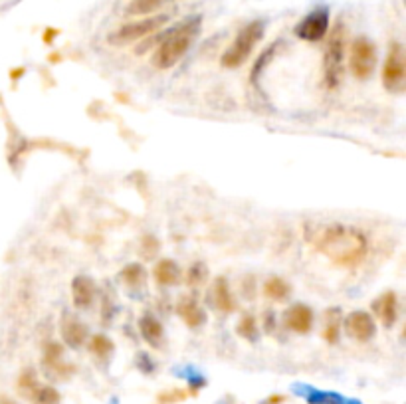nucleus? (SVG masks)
Wrapping results in <instances>:
<instances>
[{
  "label": "nucleus",
  "instance_id": "obj_19",
  "mask_svg": "<svg viewBox=\"0 0 406 404\" xmlns=\"http://www.w3.org/2000/svg\"><path fill=\"white\" fill-rule=\"evenodd\" d=\"M263 296L270 301H286L291 293V287L284 280V277H277V275H272L263 282Z\"/></svg>",
  "mask_w": 406,
  "mask_h": 404
},
{
  "label": "nucleus",
  "instance_id": "obj_25",
  "mask_svg": "<svg viewBox=\"0 0 406 404\" xmlns=\"http://www.w3.org/2000/svg\"><path fill=\"white\" fill-rule=\"evenodd\" d=\"M238 335L246 341H256L260 335V329L256 323V317L254 315H244L240 321H238Z\"/></svg>",
  "mask_w": 406,
  "mask_h": 404
},
{
  "label": "nucleus",
  "instance_id": "obj_16",
  "mask_svg": "<svg viewBox=\"0 0 406 404\" xmlns=\"http://www.w3.org/2000/svg\"><path fill=\"white\" fill-rule=\"evenodd\" d=\"M212 305L220 313H232L236 309V300L224 277H216L212 284Z\"/></svg>",
  "mask_w": 406,
  "mask_h": 404
},
{
  "label": "nucleus",
  "instance_id": "obj_17",
  "mask_svg": "<svg viewBox=\"0 0 406 404\" xmlns=\"http://www.w3.org/2000/svg\"><path fill=\"white\" fill-rule=\"evenodd\" d=\"M153 275L157 280L159 286H177L183 277V272L179 268V264L174 260H169V258H163V260L157 261V266L153 268Z\"/></svg>",
  "mask_w": 406,
  "mask_h": 404
},
{
  "label": "nucleus",
  "instance_id": "obj_4",
  "mask_svg": "<svg viewBox=\"0 0 406 404\" xmlns=\"http://www.w3.org/2000/svg\"><path fill=\"white\" fill-rule=\"evenodd\" d=\"M167 22H169L167 14H151L141 20H133L129 24L119 26L113 34H109V44L111 46H129L133 42H139V40L159 32Z\"/></svg>",
  "mask_w": 406,
  "mask_h": 404
},
{
  "label": "nucleus",
  "instance_id": "obj_8",
  "mask_svg": "<svg viewBox=\"0 0 406 404\" xmlns=\"http://www.w3.org/2000/svg\"><path fill=\"white\" fill-rule=\"evenodd\" d=\"M329 30V13L319 8L309 16H305L300 26L295 28V34L298 38L305 40V42H319V40L325 38Z\"/></svg>",
  "mask_w": 406,
  "mask_h": 404
},
{
  "label": "nucleus",
  "instance_id": "obj_20",
  "mask_svg": "<svg viewBox=\"0 0 406 404\" xmlns=\"http://www.w3.org/2000/svg\"><path fill=\"white\" fill-rule=\"evenodd\" d=\"M145 277H147V272H145V268L141 264H127L121 270V274H119V280L127 287H131V289L143 286Z\"/></svg>",
  "mask_w": 406,
  "mask_h": 404
},
{
  "label": "nucleus",
  "instance_id": "obj_21",
  "mask_svg": "<svg viewBox=\"0 0 406 404\" xmlns=\"http://www.w3.org/2000/svg\"><path fill=\"white\" fill-rule=\"evenodd\" d=\"M170 0H131L127 6L129 16H151L157 10H161Z\"/></svg>",
  "mask_w": 406,
  "mask_h": 404
},
{
  "label": "nucleus",
  "instance_id": "obj_28",
  "mask_svg": "<svg viewBox=\"0 0 406 404\" xmlns=\"http://www.w3.org/2000/svg\"><path fill=\"white\" fill-rule=\"evenodd\" d=\"M275 48H277V42H275L274 46H270V48H268V50H266V52H263L262 56H260V60L256 62V65H254V70H252V78H254V79L258 78V74H260V70H262V65H266V64H268V62H270V58L274 56Z\"/></svg>",
  "mask_w": 406,
  "mask_h": 404
},
{
  "label": "nucleus",
  "instance_id": "obj_3",
  "mask_svg": "<svg viewBox=\"0 0 406 404\" xmlns=\"http://www.w3.org/2000/svg\"><path fill=\"white\" fill-rule=\"evenodd\" d=\"M263 36V22L262 20H254L238 32V36L234 42L228 46V50L222 54V65L232 70V67H240L242 64H246L254 48L258 46V42Z\"/></svg>",
  "mask_w": 406,
  "mask_h": 404
},
{
  "label": "nucleus",
  "instance_id": "obj_33",
  "mask_svg": "<svg viewBox=\"0 0 406 404\" xmlns=\"http://www.w3.org/2000/svg\"><path fill=\"white\" fill-rule=\"evenodd\" d=\"M279 403H284V396H272V398H270L266 404H279Z\"/></svg>",
  "mask_w": 406,
  "mask_h": 404
},
{
  "label": "nucleus",
  "instance_id": "obj_29",
  "mask_svg": "<svg viewBox=\"0 0 406 404\" xmlns=\"http://www.w3.org/2000/svg\"><path fill=\"white\" fill-rule=\"evenodd\" d=\"M143 248L147 250V252H145L147 256H155L159 252V240L157 238H153V236H145Z\"/></svg>",
  "mask_w": 406,
  "mask_h": 404
},
{
  "label": "nucleus",
  "instance_id": "obj_5",
  "mask_svg": "<svg viewBox=\"0 0 406 404\" xmlns=\"http://www.w3.org/2000/svg\"><path fill=\"white\" fill-rule=\"evenodd\" d=\"M343 58H345V26L337 24L331 30L325 60H323V81L329 90H335L343 78Z\"/></svg>",
  "mask_w": 406,
  "mask_h": 404
},
{
  "label": "nucleus",
  "instance_id": "obj_26",
  "mask_svg": "<svg viewBox=\"0 0 406 404\" xmlns=\"http://www.w3.org/2000/svg\"><path fill=\"white\" fill-rule=\"evenodd\" d=\"M209 280V270L204 264H193L188 270H186V284L193 287L202 286L204 282Z\"/></svg>",
  "mask_w": 406,
  "mask_h": 404
},
{
  "label": "nucleus",
  "instance_id": "obj_2",
  "mask_svg": "<svg viewBox=\"0 0 406 404\" xmlns=\"http://www.w3.org/2000/svg\"><path fill=\"white\" fill-rule=\"evenodd\" d=\"M200 24H202V18L193 16L170 28L169 32H165L157 42V50L153 54V65L159 70H169L172 65L179 64L184 54L190 50L200 30Z\"/></svg>",
  "mask_w": 406,
  "mask_h": 404
},
{
  "label": "nucleus",
  "instance_id": "obj_9",
  "mask_svg": "<svg viewBox=\"0 0 406 404\" xmlns=\"http://www.w3.org/2000/svg\"><path fill=\"white\" fill-rule=\"evenodd\" d=\"M375 331H377L375 319L367 312H353L345 319V333L353 341L367 343L375 337Z\"/></svg>",
  "mask_w": 406,
  "mask_h": 404
},
{
  "label": "nucleus",
  "instance_id": "obj_27",
  "mask_svg": "<svg viewBox=\"0 0 406 404\" xmlns=\"http://www.w3.org/2000/svg\"><path fill=\"white\" fill-rule=\"evenodd\" d=\"M38 385V378H36V373L32 369H28L22 373V377L18 378V391L22 396H28V392L32 391L34 387Z\"/></svg>",
  "mask_w": 406,
  "mask_h": 404
},
{
  "label": "nucleus",
  "instance_id": "obj_13",
  "mask_svg": "<svg viewBox=\"0 0 406 404\" xmlns=\"http://www.w3.org/2000/svg\"><path fill=\"white\" fill-rule=\"evenodd\" d=\"M95 284L88 275H78L72 282V301L78 309H88L95 301Z\"/></svg>",
  "mask_w": 406,
  "mask_h": 404
},
{
  "label": "nucleus",
  "instance_id": "obj_11",
  "mask_svg": "<svg viewBox=\"0 0 406 404\" xmlns=\"http://www.w3.org/2000/svg\"><path fill=\"white\" fill-rule=\"evenodd\" d=\"M44 365L54 378H66L72 375L74 366L64 361V349L60 343H48L44 349Z\"/></svg>",
  "mask_w": 406,
  "mask_h": 404
},
{
  "label": "nucleus",
  "instance_id": "obj_12",
  "mask_svg": "<svg viewBox=\"0 0 406 404\" xmlns=\"http://www.w3.org/2000/svg\"><path fill=\"white\" fill-rule=\"evenodd\" d=\"M373 312L384 327H393L398 319V298L394 291H384L373 301Z\"/></svg>",
  "mask_w": 406,
  "mask_h": 404
},
{
  "label": "nucleus",
  "instance_id": "obj_30",
  "mask_svg": "<svg viewBox=\"0 0 406 404\" xmlns=\"http://www.w3.org/2000/svg\"><path fill=\"white\" fill-rule=\"evenodd\" d=\"M186 394L183 391H172L170 394H163L161 396V403H177V401H184Z\"/></svg>",
  "mask_w": 406,
  "mask_h": 404
},
{
  "label": "nucleus",
  "instance_id": "obj_22",
  "mask_svg": "<svg viewBox=\"0 0 406 404\" xmlns=\"http://www.w3.org/2000/svg\"><path fill=\"white\" fill-rule=\"evenodd\" d=\"M341 327H343V321H341V315L337 309H329L325 313V329H323V339L327 343H337L341 335Z\"/></svg>",
  "mask_w": 406,
  "mask_h": 404
},
{
  "label": "nucleus",
  "instance_id": "obj_10",
  "mask_svg": "<svg viewBox=\"0 0 406 404\" xmlns=\"http://www.w3.org/2000/svg\"><path fill=\"white\" fill-rule=\"evenodd\" d=\"M284 325L288 327L289 331L305 335L311 331L314 327V312L311 307H307L305 303H295L288 307V312L284 313Z\"/></svg>",
  "mask_w": 406,
  "mask_h": 404
},
{
  "label": "nucleus",
  "instance_id": "obj_1",
  "mask_svg": "<svg viewBox=\"0 0 406 404\" xmlns=\"http://www.w3.org/2000/svg\"><path fill=\"white\" fill-rule=\"evenodd\" d=\"M305 240L339 268H357L368 254L365 232L339 222L305 224Z\"/></svg>",
  "mask_w": 406,
  "mask_h": 404
},
{
  "label": "nucleus",
  "instance_id": "obj_15",
  "mask_svg": "<svg viewBox=\"0 0 406 404\" xmlns=\"http://www.w3.org/2000/svg\"><path fill=\"white\" fill-rule=\"evenodd\" d=\"M177 313L184 321V325H188L190 329H198L206 323V313L193 298H181L177 303Z\"/></svg>",
  "mask_w": 406,
  "mask_h": 404
},
{
  "label": "nucleus",
  "instance_id": "obj_6",
  "mask_svg": "<svg viewBox=\"0 0 406 404\" xmlns=\"http://www.w3.org/2000/svg\"><path fill=\"white\" fill-rule=\"evenodd\" d=\"M382 86L387 92L400 93L406 86V56L403 44L393 42L387 58H384V65H382Z\"/></svg>",
  "mask_w": 406,
  "mask_h": 404
},
{
  "label": "nucleus",
  "instance_id": "obj_24",
  "mask_svg": "<svg viewBox=\"0 0 406 404\" xmlns=\"http://www.w3.org/2000/svg\"><path fill=\"white\" fill-rule=\"evenodd\" d=\"M28 398L32 401V404H60V392L54 387L36 385L32 391L28 392Z\"/></svg>",
  "mask_w": 406,
  "mask_h": 404
},
{
  "label": "nucleus",
  "instance_id": "obj_14",
  "mask_svg": "<svg viewBox=\"0 0 406 404\" xmlns=\"http://www.w3.org/2000/svg\"><path fill=\"white\" fill-rule=\"evenodd\" d=\"M62 339L67 347L78 349L81 345H86L88 341V327L83 321H79L74 315H66L62 319Z\"/></svg>",
  "mask_w": 406,
  "mask_h": 404
},
{
  "label": "nucleus",
  "instance_id": "obj_23",
  "mask_svg": "<svg viewBox=\"0 0 406 404\" xmlns=\"http://www.w3.org/2000/svg\"><path fill=\"white\" fill-rule=\"evenodd\" d=\"M90 351L99 359V361H107L111 355H113V349H115V345H113V341L109 339L107 335H93L92 339H90Z\"/></svg>",
  "mask_w": 406,
  "mask_h": 404
},
{
  "label": "nucleus",
  "instance_id": "obj_31",
  "mask_svg": "<svg viewBox=\"0 0 406 404\" xmlns=\"http://www.w3.org/2000/svg\"><path fill=\"white\" fill-rule=\"evenodd\" d=\"M58 36V30H54V28H48L46 32H44V42L46 44H52V40Z\"/></svg>",
  "mask_w": 406,
  "mask_h": 404
},
{
  "label": "nucleus",
  "instance_id": "obj_7",
  "mask_svg": "<svg viewBox=\"0 0 406 404\" xmlns=\"http://www.w3.org/2000/svg\"><path fill=\"white\" fill-rule=\"evenodd\" d=\"M349 67L353 76L361 81L368 79L375 74L377 67V48L375 44L365 36L357 38L351 44V54H349Z\"/></svg>",
  "mask_w": 406,
  "mask_h": 404
},
{
  "label": "nucleus",
  "instance_id": "obj_18",
  "mask_svg": "<svg viewBox=\"0 0 406 404\" xmlns=\"http://www.w3.org/2000/svg\"><path fill=\"white\" fill-rule=\"evenodd\" d=\"M139 331H141V337H143L151 347H161L163 337H165V331H163V325H161V321H159L157 317H153V315H143L141 321H139Z\"/></svg>",
  "mask_w": 406,
  "mask_h": 404
},
{
  "label": "nucleus",
  "instance_id": "obj_34",
  "mask_svg": "<svg viewBox=\"0 0 406 404\" xmlns=\"http://www.w3.org/2000/svg\"><path fill=\"white\" fill-rule=\"evenodd\" d=\"M0 404H13L10 401H6V398H0Z\"/></svg>",
  "mask_w": 406,
  "mask_h": 404
},
{
  "label": "nucleus",
  "instance_id": "obj_32",
  "mask_svg": "<svg viewBox=\"0 0 406 404\" xmlns=\"http://www.w3.org/2000/svg\"><path fill=\"white\" fill-rule=\"evenodd\" d=\"M24 72H26L24 67H18V70H13V72H10V78H13V79H18V78H20V76H22V74H24Z\"/></svg>",
  "mask_w": 406,
  "mask_h": 404
}]
</instances>
